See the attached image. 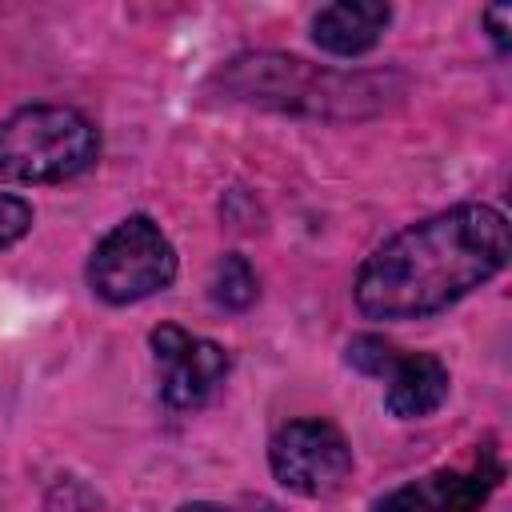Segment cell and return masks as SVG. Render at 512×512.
Listing matches in <instances>:
<instances>
[{"instance_id":"cell-1","label":"cell","mask_w":512,"mask_h":512,"mask_svg":"<svg viewBox=\"0 0 512 512\" xmlns=\"http://www.w3.org/2000/svg\"><path fill=\"white\" fill-rule=\"evenodd\" d=\"M508 264V216L492 204H456L388 236L356 272V308L372 320L444 312Z\"/></svg>"},{"instance_id":"cell-2","label":"cell","mask_w":512,"mask_h":512,"mask_svg":"<svg viewBox=\"0 0 512 512\" xmlns=\"http://www.w3.org/2000/svg\"><path fill=\"white\" fill-rule=\"evenodd\" d=\"M216 84L228 100L300 112V116H372L388 108L404 92V76L396 72H332L284 52H244L216 72Z\"/></svg>"},{"instance_id":"cell-3","label":"cell","mask_w":512,"mask_h":512,"mask_svg":"<svg viewBox=\"0 0 512 512\" xmlns=\"http://www.w3.org/2000/svg\"><path fill=\"white\" fill-rule=\"evenodd\" d=\"M100 136L76 108L28 104L0 124V184H60L80 176Z\"/></svg>"},{"instance_id":"cell-4","label":"cell","mask_w":512,"mask_h":512,"mask_svg":"<svg viewBox=\"0 0 512 512\" xmlns=\"http://www.w3.org/2000/svg\"><path fill=\"white\" fill-rule=\"evenodd\" d=\"M176 280V248L152 216L120 220L88 260V284L108 304H136Z\"/></svg>"},{"instance_id":"cell-5","label":"cell","mask_w":512,"mask_h":512,"mask_svg":"<svg viewBox=\"0 0 512 512\" xmlns=\"http://www.w3.org/2000/svg\"><path fill=\"white\" fill-rule=\"evenodd\" d=\"M272 476L296 496H332L352 476V448L328 420H292L268 444Z\"/></svg>"},{"instance_id":"cell-6","label":"cell","mask_w":512,"mask_h":512,"mask_svg":"<svg viewBox=\"0 0 512 512\" xmlns=\"http://www.w3.org/2000/svg\"><path fill=\"white\" fill-rule=\"evenodd\" d=\"M148 344H152V360H156L160 396L176 412L200 408L228 376V352L216 340L184 332L180 324L152 328Z\"/></svg>"},{"instance_id":"cell-7","label":"cell","mask_w":512,"mask_h":512,"mask_svg":"<svg viewBox=\"0 0 512 512\" xmlns=\"http://www.w3.org/2000/svg\"><path fill=\"white\" fill-rule=\"evenodd\" d=\"M392 20L388 4L376 0H340L316 12L312 20V40L332 52V56H364L368 48H376V40L384 36Z\"/></svg>"},{"instance_id":"cell-8","label":"cell","mask_w":512,"mask_h":512,"mask_svg":"<svg viewBox=\"0 0 512 512\" xmlns=\"http://www.w3.org/2000/svg\"><path fill=\"white\" fill-rule=\"evenodd\" d=\"M444 400H448V368L436 356L428 352L396 356V364L388 368V392H384V404L392 416L400 420L432 416Z\"/></svg>"},{"instance_id":"cell-9","label":"cell","mask_w":512,"mask_h":512,"mask_svg":"<svg viewBox=\"0 0 512 512\" xmlns=\"http://www.w3.org/2000/svg\"><path fill=\"white\" fill-rule=\"evenodd\" d=\"M256 272L252 264L240 256V252H228L220 264H216V276H212V300L224 308V312H244L252 308L256 300Z\"/></svg>"},{"instance_id":"cell-10","label":"cell","mask_w":512,"mask_h":512,"mask_svg":"<svg viewBox=\"0 0 512 512\" xmlns=\"http://www.w3.org/2000/svg\"><path fill=\"white\" fill-rule=\"evenodd\" d=\"M396 348L384 340V336H372V332H364V336H352L348 340V364L356 368V372H364V376H388V368L396 364Z\"/></svg>"},{"instance_id":"cell-11","label":"cell","mask_w":512,"mask_h":512,"mask_svg":"<svg viewBox=\"0 0 512 512\" xmlns=\"http://www.w3.org/2000/svg\"><path fill=\"white\" fill-rule=\"evenodd\" d=\"M376 512H440V496L432 488V480H420V484H404L396 492H388Z\"/></svg>"},{"instance_id":"cell-12","label":"cell","mask_w":512,"mask_h":512,"mask_svg":"<svg viewBox=\"0 0 512 512\" xmlns=\"http://www.w3.org/2000/svg\"><path fill=\"white\" fill-rule=\"evenodd\" d=\"M96 508H100V496L76 476L56 480L48 492V512H96Z\"/></svg>"},{"instance_id":"cell-13","label":"cell","mask_w":512,"mask_h":512,"mask_svg":"<svg viewBox=\"0 0 512 512\" xmlns=\"http://www.w3.org/2000/svg\"><path fill=\"white\" fill-rule=\"evenodd\" d=\"M28 228H32V204L20 200V196L0 192V252L12 248Z\"/></svg>"},{"instance_id":"cell-14","label":"cell","mask_w":512,"mask_h":512,"mask_svg":"<svg viewBox=\"0 0 512 512\" xmlns=\"http://www.w3.org/2000/svg\"><path fill=\"white\" fill-rule=\"evenodd\" d=\"M176 512H280L272 500H240V504H212V500H192V504H180Z\"/></svg>"},{"instance_id":"cell-15","label":"cell","mask_w":512,"mask_h":512,"mask_svg":"<svg viewBox=\"0 0 512 512\" xmlns=\"http://www.w3.org/2000/svg\"><path fill=\"white\" fill-rule=\"evenodd\" d=\"M484 24H488V36L496 44V52H508V24H512V4H492L484 8Z\"/></svg>"}]
</instances>
